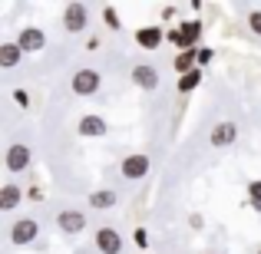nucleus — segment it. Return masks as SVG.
<instances>
[{
	"mask_svg": "<svg viewBox=\"0 0 261 254\" xmlns=\"http://www.w3.org/2000/svg\"><path fill=\"white\" fill-rule=\"evenodd\" d=\"M93 241H96V251L99 254H119L122 251V235L116 228H106V224L93 235Z\"/></svg>",
	"mask_w": 261,
	"mask_h": 254,
	"instance_id": "obj_6",
	"label": "nucleus"
},
{
	"mask_svg": "<svg viewBox=\"0 0 261 254\" xmlns=\"http://www.w3.org/2000/svg\"><path fill=\"white\" fill-rule=\"evenodd\" d=\"M40 235V224L33 221V218H20V221H13L10 228V241L17 244V248H27V244H33Z\"/></svg>",
	"mask_w": 261,
	"mask_h": 254,
	"instance_id": "obj_4",
	"label": "nucleus"
},
{
	"mask_svg": "<svg viewBox=\"0 0 261 254\" xmlns=\"http://www.w3.org/2000/svg\"><path fill=\"white\" fill-rule=\"evenodd\" d=\"M172 66H175V73H178V76H185V73H192V70L198 66V50H182V53H175Z\"/></svg>",
	"mask_w": 261,
	"mask_h": 254,
	"instance_id": "obj_17",
	"label": "nucleus"
},
{
	"mask_svg": "<svg viewBox=\"0 0 261 254\" xmlns=\"http://www.w3.org/2000/svg\"><path fill=\"white\" fill-rule=\"evenodd\" d=\"M30 162H33V152H30V146H23V142H13V146L7 149V155H4V165H7L10 175L27 172V168H30Z\"/></svg>",
	"mask_w": 261,
	"mask_h": 254,
	"instance_id": "obj_3",
	"label": "nucleus"
},
{
	"mask_svg": "<svg viewBox=\"0 0 261 254\" xmlns=\"http://www.w3.org/2000/svg\"><path fill=\"white\" fill-rule=\"evenodd\" d=\"M166 40H169L172 46H178V53L185 50V43H182V33H178V26H175V30H169V33H166Z\"/></svg>",
	"mask_w": 261,
	"mask_h": 254,
	"instance_id": "obj_24",
	"label": "nucleus"
},
{
	"mask_svg": "<svg viewBox=\"0 0 261 254\" xmlns=\"http://www.w3.org/2000/svg\"><path fill=\"white\" fill-rule=\"evenodd\" d=\"M89 26V7L86 4H66L63 7V30L66 33H83Z\"/></svg>",
	"mask_w": 261,
	"mask_h": 254,
	"instance_id": "obj_2",
	"label": "nucleus"
},
{
	"mask_svg": "<svg viewBox=\"0 0 261 254\" xmlns=\"http://www.w3.org/2000/svg\"><path fill=\"white\" fill-rule=\"evenodd\" d=\"M17 46L23 53H40L46 46V33L40 30V26H23V30L17 33Z\"/></svg>",
	"mask_w": 261,
	"mask_h": 254,
	"instance_id": "obj_7",
	"label": "nucleus"
},
{
	"mask_svg": "<svg viewBox=\"0 0 261 254\" xmlns=\"http://www.w3.org/2000/svg\"><path fill=\"white\" fill-rule=\"evenodd\" d=\"M202 76H205V73L202 70H198V66H195V70H192V73H185V76H178V83H175V89H178V93H192V89H195L198 83H202Z\"/></svg>",
	"mask_w": 261,
	"mask_h": 254,
	"instance_id": "obj_18",
	"label": "nucleus"
},
{
	"mask_svg": "<svg viewBox=\"0 0 261 254\" xmlns=\"http://www.w3.org/2000/svg\"><path fill=\"white\" fill-rule=\"evenodd\" d=\"M248 208L261 211V178H251L248 182Z\"/></svg>",
	"mask_w": 261,
	"mask_h": 254,
	"instance_id": "obj_19",
	"label": "nucleus"
},
{
	"mask_svg": "<svg viewBox=\"0 0 261 254\" xmlns=\"http://www.w3.org/2000/svg\"><path fill=\"white\" fill-rule=\"evenodd\" d=\"M57 228L63 235H80V231H86V215L80 208H63L57 215Z\"/></svg>",
	"mask_w": 261,
	"mask_h": 254,
	"instance_id": "obj_5",
	"label": "nucleus"
},
{
	"mask_svg": "<svg viewBox=\"0 0 261 254\" xmlns=\"http://www.w3.org/2000/svg\"><path fill=\"white\" fill-rule=\"evenodd\" d=\"M133 238H136V244H139V248H149V231L146 228H136Z\"/></svg>",
	"mask_w": 261,
	"mask_h": 254,
	"instance_id": "obj_25",
	"label": "nucleus"
},
{
	"mask_svg": "<svg viewBox=\"0 0 261 254\" xmlns=\"http://www.w3.org/2000/svg\"><path fill=\"white\" fill-rule=\"evenodd\" d=\"M212 57H215V50H208V46H198V70H205V66L212 63Z\"/></svg>",
	"mask_w": 261,
	"mask_h": 254,
	"instance_id": "obj_22",
	"label": "nucleus"
},
{
	"mask_svg": "<svg viewBox=\"0 0 261 254\" xmlns=\"http://www.w3.org/2000/svg\"><path fill=\"white\" fill-rule=\"evenodd\" d=\"M76 132L83 135V139H102V135L109 132V122L102 119V116H83L76 126Z\"/></svg>",
	"mask_w": 261,
	"mask_h": 254,
	"instance_id": "obj_11",
	"label": "nucleus"
},
{
	"mask_svg": "<svg viewBox=\"0 0 261 254\" xmlns=\"http://www.w3.org/2000/svg\"><path fill=\"white\" fill-rule=\"evenodd\" d=\"M13 102H17L20 109H27L30 106V93H27V89H13Z\"/></svg>",
	"mask_w": 261,
	"mask_h": 254,
	"instance_id": "obj_23",
	"label": "nucleus"
},
{
	"mask_svg": "<svg viewBox=\"0 0 261 254\" xmlns=\"http://www.w3.org/2000/svg\"><path fill=\"white\" fill-rule=\"evenodd\" d=\"M86 205H89L93 211H109V208L116 205V191H113V188H99V191H93V195L86 198Z\"/></svg>",
	"mask_w": 261,
	"mask_h": 254,
	"instance_id": "obj_15",
	"label": "nucleus"
},
{
	"mask_svg": "<svg viewBox=\"0 0 261 254\" xmlns=\"http://www.w3.org/2000/svg\"><path fill=\"white\" fill-rule=\"evenodd\" d=\"M20 57H23V50L17 46V40L13 43H0V70H13L20 63Z\"/></svg>",
	"mask_w": 261,
	"mask_h": 254,
	"instance_id": "obj_16",
	"label": "nucleus"
},
{
	"mask_svg": "<svg viewBox=\"0 0 261 254\" xmlns=\"http://www.w3.org/2000/svg\"><path fill=\"white\" fill-rule=\"evenodd\" d=\"M248 30L255 33V37H261V10H251L248 13Z\"/></svg>",
	"mask_w": 261,
	"mask_h": 254,
	"instance_id": "obj_21",
	"label": "nucleus"
},
{
	"mask_svg": "<svg viewBox=\"0 0 261 254\" xmlns=\"http://www.w3.org/2000/svg\"><path fill=\"white\" fill-rule=\"evenodd\" d=\"M202 30H205V23H202V20H182V23H178V33H182V43H185V50H198V40H202Z\"/></svg>",
	"mask_w": 261,
	"mask_h": 254,
	"instance_id": "obj_12",
	"label": "nucleus"
},
{
	"mask_svg": "<svg viewBox=\"0 0 261 254\" xmlns=\"http://www.w3.org/2000/svg\"><path fill=\"white\" fill-rule=\"evenodd\" d=\"M255 254H261V248H258V251H255Z\"/></svg>",
	"mask_w": 261,
	"mask_h": 254,
	"instance_id": "obj_26",
	"label": "nucleus"
},
{
	"mask_svg": "<svg viewBox=\"0 0 261 254\" xmlns=\"http://www.w3.org/2000/svg\"><path fill=\"white\" fill-rule=\"evenodd\" d=\"M162 40H166V30H162L159 23H149V26H139V30H136V43H139L142 50H159Z\"/></svg>",
	"mask_w": 261,
	"mask_h": 254,
	"instance_id": "obj_10",
	"label": "nucleus"
},
{
	"mask_svg": "<svg viewBox=\"0 0 261 254\" xmlns=\"http://www.w3.org/2000/svg\"><path fill=\"white\" fill-rule=\"evenodd\" d=\"M119 172H122V178H129V182L146 178L149 175V155H126V159L119 162Z\"/></svg>",
	"mask_w": 261,
	"mask_h": 254,
	"instance_id": "obj_8",
	"label": "nucleus"
},
{
	"mask_svg": "<svg viewBox=\"0 0 261 254\" xmlns=\"http://www.w3.org/2000/svg\"><path fill=\"white\" fill-rule=\"evenodd\" d=\"M70 86H73V93H76V96H96V93H99V86H102V76H99V70H93V66H83V70L73 73Z\"/></svg>",
	"mask_w": 261,
	"mask_h": 254,
	"instance_id": "obj_1",
	"label": "nucleus"
},
{
	"mask_svg": "<svg viewBox=\"0 0 261 254\" xmlns=\"http://www.w3.org/2000/svg\"><path fill=\"white\" fill-rule=\"evenodd\" d=\"M208 139H212V146H215V149H228L231 142L238 139V126H235V122H218V126L212 129Z\"/></svg>",
	"mask_w": 261,
	"mask_h": 254,
	"instance_id": "obj_13",
	"label": "nucleus"
},
{
	"mask_svg": "<svg viewBox=\"0 0 261 254\" xmlns=\"http://www.w3.org/2000/svg\"><path fill=\"white\" fill-rule=\"evenodd\" d=\"M133 83L139 86V89H146V93H152V89H159L162 76H159V70H155V66L139 63V66H133Z\"/></svg>",
	"mask_w": 261,
	"mask_h": 254,
	"instance_id": "obj_9",
	"label": "nucleus"
},
{
	"mask_svg": "<svg viewBox=\"0 0 261 254\" xmlns=\"http://www.w3.org/2000/svg\"><path fill=\"white\" fill-rule=\"evenodd\" d=\"M208 254H215V251H208Z\"/></svg>",
	"mask_w": 261,
	"mask_h": 254,
	"instance_id": "obj_27",
	"label": "nucleus"
},
{
	"mask_svg": "<svg viewBox=\"0 0 261 254\" xmlns=\"http://www.w3.org/2000/svg\"><path fill=\"white\" fill-rule=\"evenodd\" d=\"M20 202H23V191H20V185H17V182H4V188H0V211L20 208Z\"/></svg>",
	"mask_w": 261,
	"mask_h": 254,
	"instance_id": "obj_14",
	"label": "nucleus"
},
{
	"mask_svg": "<svg viewBox=\"0 0 261 254\" xmlns=\"http://www.w3.org/2000/svg\"><path fill=\"white\" fill-rule=\"evenodd\" d=\"M102 23L109 26V30H122V23H119V13H116V7H102Z\"/></svg>",
	"mask_w": 261,
	"mask_h": 254,
	"instance_id": "obj_20",
	"label": "nucleus"
}]
</instances>
